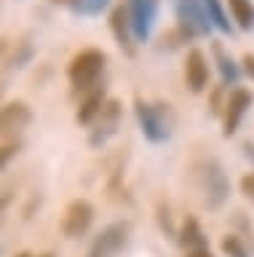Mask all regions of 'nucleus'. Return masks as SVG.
I'll return each mask as SVG.
<instances>
[{
	"label": "nucleus",
	"instance_id": "f257e3e1",
	"mask_svg": "<svg viewBox=\"0 0 254 257\" xmlns=\"http://www.w3.org/2000/svg\"><path fill=\"white\" fill-rule=\"evenodd\" d=\"M193 180L198 185V193L203 198V206L209 209H219L227 201L230 193V182L225 172H222V164L217 158H201L193 164Z\"/></svg>",
	"mask_w": 254,
	"mask_h": 257
},
{
	"label": "nucleus",
	"instance_id": "f03ea898",
	"mask_svg": "<svg viewBox=\"0 0 254 257\" xmlns=\"http://www.w3.org/2000/svg\"><path fill=\"white\" fill-rule=\"evenodd\" d=\"M105 64H107L105 51H99V48H83V51L75 54L73 62H70L67 78L78 91H91V88L97 86L99 75L105 72Z\"/></svg>",
	"mask_w": 254,
	"mask_h": 257
},
{
	"label": "nucleus",
	"instance_id": "7ed1b4c3",
	"mask_svg": "<svg viewBox=\"0 0 254 257\" xmlns=\"http://www.w3.org/2000/svg\"><path fill=\"white\" fill-rule=\"evenodd\" d=\"M129 236H131V222L129 220L110 222L107 228H102V233L91 241L86 257H115L126 244H129Z\"/></svg>",
	"mask_w": 254,
	"mask_h": 257
},
{
	"label": "nucleus",
	"instance_id": "20e7f679",
	"mask_svg": "<svg viewBox=\"0 0 254 257\" xmlns=\"http://www.w3.org/2000/svg\"><path fill=\"white\" fill-rule=\"evenodd\" d=\"M163 107H166V104H150V102H142V99H137V104H134L142 134H145L150 142H155V145L166 142V140H169V134H171V123L166 120Z\"/></svg>",
	"mask_w": 254,
	"mask_h": 257
},
{
	"label": "nucleus",
	"instance_id": "39448f33",
	"mask_svg": "<svg viewBox=\"0 0 254 257\" xmlns=\"http://www.w3.org/2000/svg\"><path fill=\"white\" fill-rule=\"evenodd\" d=\"M174 14H177V27H182L190 38L209 35L211 22L201 0H174Z\"/></svg>",
	"mask_w": 254,
	"mask_h": 257
},
{
	"label": "nucleus",
	"instance_id": "423d86ee",
	"mask_svg": "<svg viewBox=\"0 0 254 257\" xmlns=\"http://www.w3.org/2000/svg\"><path fill=\"white\" fill-rule=\"evenodd\" d=\"M94 222V206L86 198H75L70 201L65 214H62V233L67 238H81Z\"/></svg>",
	"mask_w": 254,
	"mask_h": 257
},
{
	"label": "nucleus",
	"instance_id": "0eeeda50",
	"mask_svg": "<svg viewBox=\"0 0 254 257\" xmlns=\"http://www.w3.org/2000/svg\"><path fill=\"white\" fill-rule=\"evenodd\" d=\"M126 8H129L134 40L145 43V40L150 38L153 24H155V16H158V0H129Z\"/></svg>",
	"mask_w": 254,
	"mask_h": 257
},
{
	"label": "nucleus",
	"instance_id": "6e6552de",
	"mask_svg": "<svg viewBox=\"0 0 254 257\" xmlns=\"http://www.w3.org/2000/svg\"><path fill=\"white\" fill-rule=\"evenodd\" d=\"M33 120V110L27 102H6L0 107V137H17L30 126Z\"/></svg>",
	"mask_w": 254,
	"mask_h": 257
},
{
	"label": "nucleus",
	"instance_id": "1a4fd4ad",
	"mask_svg": "<svg viewBox=\"0 0 254 257\" xmlns=\"http://www.w3.org/2000/svg\"><path fill=\"white\" fill-rule=\"evenodd\" d=\"M251 102H254V96H251V91H246V88H233V91L227 94V104H225V112H222V120H225L222 134L233 137L238 132L241 118L246 115V110L251 107Z\"/></svg>",
	"mask_w": 254,
	"mask_h": 257
},
{
	"label": "nucleus",
	"instance_id": "9d476101",
	"mask_svg": "<svg viewBox=\"0 0 254 257\" xmlns=\"http://www.w3.org/2000/svg\"><path fill=\"white\" fill-rule=\"evenodd\" d=\"M118 123H121V102H118V99H107L105 107H102V112H99L97 126H94L91 134H89V145H91V148L105 145L110 137L115 134Z\"/></svg>",
	"mask_w": 254,
	"mask_h": 257
},
{
	"label": "nucleus",
	"instance_id": "9b49d317",
	"mask_svg": "<svg viewBox=\"0 0 254 257\" xmlns=\"http://www.w3.org/2000/svg\"><path fill=\"white\" fill-rule=\"evenodd\" d=\"M185 83L193 94H201L209 83V62L201 48H190L185 59Z\"/></svg>",
	"mask_w": 254,
	"mask_h": 257
},
{
	"label": "nucleus",
	"instance_id": "f8f14e48",
	"mask_svg": "<svg viewBox=\"0 0 254 257\" xmlns=\"http://www.w3.org/2000/svg\"><path fill=\"white\" fill-rule=\"evenodd\" d=\"M110 30L115 35V43L123 48L129 56H134V30H131V19H129V8L126 6H115L110 14Z\"/></svg>",
	"mask_w": 254,
	"mask_h": 257
},
{
	"label": "nucleus",
	"instance_id": "ddd939ff",
	"mask_svg": "<svg viewBox=\"0 0 254 257\" xmlns=\"http://www.w3.org/2000/svg\"><path fill=\"white\" fill-rule=\"evenodd\" d=\"M105 86H94L89 94L81 99V104H78V112H75V120L81 126H89V123H94V120L99 118V112H102V107H105Z\"/></svg>",
	"mask_w": 254,
	"mask_h": 257
},
{
	"label": "nucleus",
	"instance_id": "4468645a",
	"mask_svg": "<svg viewBox=\"0 0 254 257\" xmlns=\"http://www.w3.org/2000/svg\"><path fill=\"white\" fill-rule=\"evenodd\" d=\"M177 238L182 246L190 249H206V238H203V230L201 225H198L195 217H185V222H182V228L177 230Z\"/></svg>",
	"mask_w": 254,
	"mask_h": 257
},
{
	"label": "nucleus",
	"instance_id": "2eb2a0df",
	"mask_svg": "<svg viewBox=\"0 0 254 257\" xmlns=\"http://www.w3.org/2000/svg\"><path fill=\"white\" fill-rule=\"evenodd\" d=\"M214 51V59H217V67H219V75H222V83H238V78H241V70H238V64L230 59V56L225 54V48H222L219 43L211 46Z\"/></svg>",
	"mask_w": 254,
	"mask_h": 257
},
{
	"label": "nucleus",
	"instance_id": "dca6fc26",
	"mask_svg": "<svg viewBox=\"0 0 254 257\" xmlns=\"http://www.w3.org/2000/svg\"><path fill=\"white\" fill-rule=\"evenodd\" d=\"M235 24L241 30H254V6L251 0H225Z\"/></svg>",
	"mask_w": 254,
	"mask_h": 257
},
{
	"label": "nucleus",
	"instance_id": "f3484780",
	"mask_svg": "<svg viewBox=\"0 0 254 257\" xmlns=\"http://www.w3.org/2000/svg\"><path fill=\"white\" fill-rule=\"evenodd\" d=\"M203 6H206V14H209V22L219 32L230 35V32H233V24H230V19H227V14H225V8H222L219 0H203Z\"/></svg>",
	"mask_w": 254,
	"mask_h": 257
},
{
	"label": "nucleus",
	"instance_id": "a211bd4d",
	"mask_svg": "<svg viewBox=\"0 0 254 257\" xmlns=\"http://www.w3.org/2000/svg\"><path fill=\"white\" fill-rule=\"evenodd\" d=\"M107 6H110V0H78L73 6V11L83 14V16H97V14L105 11Z\"/></svg>",
	"mask_w": 254,
	"mask_h": 257
},
{
	"label": "nucleus",
	"instance_id": "6ab92c4d",
	"mask_svg": "<svg viewBox=\"0 0 254 257\" xmlns=\"http://www.w3.org/2000/svg\"><path fill=\"white\" fill-rule=\"evenodd\" d=\"M222 252H225L227 257H249V252H246V246L241 244L238 236H225L222 238Z\"/></svg>",
	"mask_w": 254,
	"mask_h": 257
},
{
	"label": "nucleus",
	"instance_id": "aec40b11",
	"mask_svg": "<svg viewBox=\"0 0 254 257\" xmlns=\"http://www.w3.org/2000/svg\"><path fill=\"white\" fill-rule=\"evenodd\" d=\"M19 148H22L19 140H11V142H3V145H0V172L9 166V161L19 153Z\"/></svg>",
	"mask_w": 254,
	"mask_h": 257
},
{
	"label": "nucleus",
	"instance_id": "412c9836",
	"mask_svg": "<svg viewBox=\"0 0 254 257\" xmlns=\"http://www.w3.org/2000/svg\"><path fill=\"white\" fill-rule=\"evenodd\" d=\"M225 104H227V99L222 102V86H217V88L211 91L209 107H211V112H214V115H222V112H225Z\"/></svg>",
	"mask_w": 254,
	"mask_h": 257
},
{
	"label": "nucleus",
	"instance_id": "4be33fe9",
	"mask_svg": "<svg viewBox=\"0 0 254 257\" xmlns=\"http://www.w3.org/2000/svg\"><path fill=\"white\" fill-rule=\"evenodd\" d=\"M241 193L254 204V172H249V174L241 177Z\"/></svg>",
	"mask_w": 254,
	"mask_h": 257
},
{
	"label": "nucleus",
	"instance_id": "5701e85b",
	"mask_svg": "<svg viewBox=\"0 0 254 257\" xmlns=\"http://www.w3.org/2000/svg\"><path fill=\"white\" fill-rule=\"evenodd\" d=\"M11 201H14V193H11V190H3V193H0V220H3L6 209L11 206Z\"/></svg>",
	"mask_w": 254,
	"mask_h": 257
},
{
	"label": "nucleus",
	"instance_id": "b1692460",
	"mask_svg": "<svg viewBox=\"0 0 254 257\" xmlns=\"http://www.w3.org/2000/svg\"><path fill=\"white\" fill-rule=\"evenodd\" d=\"M241 64H243V72L249 78H254V54H246L243 59H241Z\"/></svg>",
	"mask_w": 254,
	"mask_h": 257
},
{
	"label": "nucleus",
	"instance_id": "393cba45",
	"mask_svg": "<svg viewBox=\"0 0 254 257\" xmlns=\"http://www.w3.org/2000/svg\"><path fill=\"white\" fill-rule=\"evenodd\" d=\"M185 257H214V254H211V249L206 246V249H190Z\"/></svg>",
	"mask_w": 254,
	"mask_h": 257
},
{
	"label": "nucleus",
	"instance_id": "a878e982",
	"mask_svg": "<svg viewBox=\"0 0 254 257\" xmlns=\"http://www.w3.org/2000/svg\"><path fill=\"white\" fill-rule=\"evenodd\" d=\"M51 3H57V6H70V8H73L78 0H51Z\"/></svg>",
	"mask_w": 254,
	"mask_h": 257
},
{
	"label": "nucleus",
	"instance_id": "bb28decb",
	"mask_svg": "<svg viewBox=\"0 0 254 257\" xmlns=\"http://www.w3.org/2000/svg\"><path fill=\"white\" fill-rule=\"evenodd\" d=\"M38 257H57V254H54V252H46V254H38Z\"/></svg>",
	"mask_w": 254,
	"mask_h": 257
},
{
	"label": "nucleus",
	"instance_id": "cd10ccee",
	"mask_svg": "<svg viewBox=\"0 0 254 257\" xmlns=\"http://www.w3.org/2000/svg\"><path fill=\"white\" fill-rule=\"evenodd\" d=\"M17 257H33V254H30V252H19Z\"/></svg>",
	"mask_w": 254,
	"mask_h": 257
}]
</instances>
